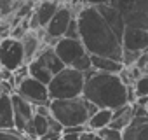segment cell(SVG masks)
<instances>
[{
  "label": "cell",
  "mask_w": 148,
  "mask_h": 140,
  "mask_svg": "<svg viewBox=\"0 0 148 140\" xmlns=\"http://www.w3.org/2000/svg\"><path fill=\"white\" fill-rule=\"evenodd\" d=\"M131 88L136 98H146L148 96V74H143L139 79H136V82Z\"/></svg>",
  "instance_id": "44dd1931"
},
{
  "label": "cell",
  "mask_w": 148,
  "mask_h": 140,
  "mask_svg": "<svg viewBox=\"0 0 148 140\" xmlns=\"http://www.w3.org/2000/svg\"><path fill=\"white\" fill-rule=\"evenodd\" d=\"M58 9H59V4L51 2V0H42V2H38L37 7L33 9V16L37 19L38 28H45L47 23L51 21V18L56 14Z\"/></svg>",
  "instance_id": "2e32d148"
},
{
  "label": "cell",
  "mask_w": 148,
  "mask_h": 140,
  "mask_svg": "<svg viewBox=\"0 0 148 140\" xmlns=\"http://www.w3.org/2000/svg\"><path fill=\"white\" fill-rule=\"evenodd\" d=\"M112 117H113V110H112V109H98V110L87 119L86 126H87V130H91V131H99V130L110 126Z\"/></svg>",
  "instance_id": "ffe728a7"
},
{
  "label": "cell",
  "mask_w": 148,
  "mask_h": 140,
  "mask_svg": "<svg viewBox=\"0 0 148 140\" xmlns=\"http://www.w3.org/2000/svg\"><path fill=\"white\" fill-rule=\"evenodd\" d=\"M136 67L141 70L143 74H148V51H145V53L141 54V58L136 61Z\"/></svg>",
  "instance_id": "d4e9b609"
},
{
  "label": "cell",
  "mask_w": 148,
  "mask_h": 140,
  "mask_svg": "<svg viewBox=\"0 0 148 140\" xmlns=\"http://www.w3.org/2000/svg\"><path fill=\"white\" fill-rule=\"evenodd\" d=\"M23 65H25V54H23L21 40L11 35L0 40V68H7L11 72H16Z\"/></svg>",
  "instance_id": "9c48e42d"
},
{
  "label": "cell",
  "mask_w": 148,
  "mask_h": 140,
  "mask_svg": "<svg viewBox=\"0 0 148 140\" xmlns=\"http://www.w3.org/2000/svg\"><path fill=\"white\" fill-rule=\"evenodd\" d=\"M112 0H84V4L86 6H92V7H96V6H103V4H110Z\"/></svg>",
  "instance_id": "4316f807"
},
{
  "label": "cell",
  "mask_w": 148,
  "mask_h": 140,
  "mask_svg": "<svg viewBox=\"0 0 148 140\" xmlns=\"http://www.w3.org/2000/svg\"><path fill=\"white\" fill-rule=\"evenodd\" d=\"M110 4L120 12L125 26L148 30V0H112Z\"/></svg>",
  "instance_id": "52a82bcc"
},
{
  "label": "cell",
  "mask_w": 148,
  "mask_h": 140,
  "mask_svg": "<svg viewBox=\"0 0 148 140\" xmlns=\"http://www.w3.org/2000/svg\"><path fill=\"white\" fill-rule=\"evenodd\" d=\"M122 140H148V116L132 117L131 124L122 130Z\"/></svg>",
  "instance_id": "5bb4252c"
},
{
  "label": "cell",
  "mask_w": 148,
  "mask_h": 140,
  "mask_svg": "<svg viewBox=\"0 0 148 140\" xmlns=\"http://www.w3.org/2000/svg\"><path fill=\"white\" fill-rule=\"evenodd\" d=\"M129 86L122 82L119 74L89 70L84 81L82 96L98 109H119L129 103Z\"/></svg>",
  "instance_id": "7a4b0ae2"
},
{
  "label": "cell",
  "mask_w": 148,
  "mask_h": 140,
  "mask_svg": "<svg viewBox=\"0 0 148 140\" xmlns=\"http://www.w3.org/2000/svg\"><path fill=\"white\" fill-rule=\"evenodd\" d=\"M103 140H122V131L113 130V128H103L98 131Z\"/></svg>",
  "instance_id": "7402d4cb"
},
{
  "label": "cell",
  "mask_w": 148,
  "mask_h": 140,
  "mask_svg": "<svg viewBox=\"0 0 148 140\" xmlns=\"http://www.w3.org/2000/svg\"><path fill=\"white\" fill-rule=\"evenodd\" d=\"M75 18L79 23L80 42L89 54L122 60V40L110 30L96 7L84 6Z\"/></svg>",
  "instance_id": "6da1fadb"
},
{
  "label": "cell",
  "mask_w": 148,
  "mask_h": 140,
  "mask_svg": "<svg viewBox=\"0 0 148 140\" xmlns=\"http://www.w3.org/2000/svg\"><path fill=\"white\" fill-rule=\"evenodd\" d=\"M86 74L79 72L75 68L64 67L59 74H56L51 82L47 84L49 98L51 100H64V98H77L82 96L84 91Z\"/></svg>",
  "instance_id": "277c9868"
},
{
  "label": "cell",
  "mask_w": 148,
  "mask_h": 140,
  "mask_svg": "<svg viewBox=\"0 0 148 140\" xmlns=\"http://www.w3.org/2000/svg\"><path fill=\"white\" fill-rule=\"evenodd\" d=\"M26 68H28L30 77H33L38 82L47 86L51 82V79L64 68V65L58 58L52 46H42L40 51L37 53V56L26 65Z\"/></svg>",
  "instance_id": "8992f818"
},
{
  "label": "cell",
  "mask_w": 148,
  "mask_h": 140,
  "mask_svg": "<svg viewBox=\"0 0 148 140\" xmlns=\"http://www.w3.org/2000/svg\"><path fill=\"white\" fill-rule=\"evenodd\" d=\"M21 46H23V54H25V65H28L35 56L37 53L40 51L42 47V39L38 37V30L33 32V30H28L21 39Z\"/></svg>",
  "instance_id": "9a60e30c"
},
{
  "label": "cell",
  "mask_w": 148,
  "mask_h": 140,
  "mask_svg": "<svg viewBox=\"0 0 148 140\" xmlns=\"http://www.w3.org/2000/svg\"><path fill=\"white\" fill-rule=\"evenodd\" d=\"M71 18H75V16H73V12H71V9L68 6H59V9L56 11V14L51 18V21L44 28L45 39L47 40H52V44H56L64 35V32H66Z\"/></svg>",
  "instance_id": "8fae6325"
},
{
  "label": "cell",
  "mask_w": 148,
  "mask_h": 140,
  "mask_svg": "<svg viewBox=\"0 0 148 140\" xmlns=\"http://www.w3.org/2000/svg\"><path fill=\"white\" fill-rule=\"evenodd\" d=\"M51 116L63 126H84L87 119L98 110L96 105L89 103L84 96L64 98V100H51L47 105Z\"/></svg>",
  "instance_id": "3957f363"
},
{
  "label": "cell",
  "mask_w": 148,
  "mask_h": 140,
  "mask_svg": "<svg viewBox=\"0 0 148 140\" xmlns=\"http://www.w3.org/2000/svg\"><path fill=\"white\" fill-rule=\"evenodd\" d=\"M79 140H103V138L99 137L98 131H91V130H87V131H84V133L80 135Z\"/></svg>",
  "instance_id": "484cf974"
},
{
  "label": "cell",
  "mask_w": 148,
  "mask_h": 140,
  "mask_svg": "<svg viewBox=\"0 0 148 140\" xmlns=\"http://www.w3.org/2000/svg\"><path fill=\"white\" fill-rule=\"evenodd\" d=\"M51 2H56V4H61V2H66V0H51Z\"/></svg>",
  "instance_id": "f1b7e54d"
},
{
  "label": "cell",
  "mask_w": 148,
  "mask_h": 140,
  "mask_svg": "<svg viewBox=\"0 0 148 140\" xmlns=\"http://www.w3.org/2000/svg\"><path fill=\"white\" fill-rule=\"evenodd\" d=\"M59 140H63V138H59Z\"/></svg>",
  "instance_id": "4dcf8cb0"
},
{
  "label": "cell",
  "mask_w": 148,
  "mask_h": 140,
  "mask_svg": "<svg viewBox=\"0 0 148 140\" xmlns=\"http://www.w3.org/2000/svg\"><path fill=\"white\" fill-rule=\"evenodd\" d=\"M0 130H14V112L11 95H0Z\"/></svg>",
  "instance_id": "d6986e66"
},
{
  "label": "cell",
  "mask_w": 148,
  "mask_h": 140,
  "mask_svg": "<svg viewBox=\"0 0 148 140\" xmlns=\"http://www.w3.org/2000/svg\"><path fill=\"white\" fill-rule=\"evenodd\" d=\"M14 91L19 96H23L26 102H30L32 105H35V107H38V105H49V102H51L47 86L42 84V82H38L37 79H33L30 76H26L25 79H21L16 84Z\"/></svg>",
  "instance_id": "30bf717a"
},
{
  "label": "cell",
  "mask_w": 148,
  "mask_h": 140,
  "mask_svg": "<svg viewBox=\"0 0 148 140\" xmlns=\"http://www.w3.org/2000/svg\"><path fill=\"white\" fill-rule=\"evenodd\" d=\"M145 109H146V116H148V102H146V105H145Z\"/></svg>",
  "instance_id": "f546056e"
},
{
  "label": "cell",
  "mask_w": 148,
  "mask_h": 140,
  "mask_svg": "<svg viewBox=\"0 0 148 140\" xmlns=\"http://www.w3.org/2000/svg\"><path fill=\"white\" fill-rule=\"evenodd\" d=\"M98 12L101 14V18L105 19V23L110 26V30L122 40V35H124V30H125V23L120 16V12L112 6V4H103V6H96Z\"/></svg>",
  "instance_id": "4fadbf2b"
},
{
  "label": "cell",
  "mask_w": 148,
  "mask_h": 140,
  "mask_svg": "<svg viewBox=\"0 0 148 140\" xmlns=\"http://www.w3.org/2000/svg\"><path fill=\"white\" fill-rule=\"evenodd\" d=\"M11 102H12V112H14V130L21 135H25L30 140H37L35 138V130H33L35 105L26 102L16 91L11 95Z\"/></svg>",
  "instance_id": "ba28073f"
},
{
  "label": "cell",
  "mask_w": 148,
  "mask_h": 140,
  "mask_svg": "<svg viewBox=\"0 0 148 140\" xmlns=\"http://www.w3.org/2000/svg\"><path fill=\"white\" fill-rule=\"evenodd\" d=\"M82 133H61V138L63 140H79Z\"/></svg>",
  "instance_id": "83f0119b"
},
{
  "label": "cell",
  "mask_w": 148,
  "mask_h": 140,
  "mask_svg": "<svg viewBox=\"0 0 148 140\" xmlns=\"http://www.w3.org/2000/svg\"><path fill=\"white\" fill-rule=\"evenodd\" d=\"M52 47H54L58 58L61 60V63L64 67L75 68V70H79V72H82V74H87L89 70H92V67H91V54L86 51V47L80 42V39L61 37Z\"/></svg>",
  "instance_id": "5b68a950"
},
{
  "label": "cell",
  "mask_w": 148,
  "mask_h": 140,
  "mask_svg": "<svg viewBox=\"0 0 148 140\" xmlns=\"http://www.w3.org/2000/svg\"><path fill=\"white\" fill-rule=\"evenodd\" d=\"M0 140H30L16 130H0Z\"/></svg>",
  "instance_id": "603a6c76"
},
{
  "label": "cell",
  "mask_w": 148,
  "mask_h": 140,
  "mask_svg": "<svg viewBox=\"0 0 148 140\" xmlns=\"http://www.w3.org/2000/svg\"><path fill=\"white\" fill-rule=\"evenodd\" d=\"M63 37H66V39H80L79 37V23H77V18H71V21H70V25H68V28H66V32H64Z\"/></svg>",
  "instance_id": "cb8c5ba5"
},
{
  "label": "cell",
  "mask_w": 148,
  "mask_h": 140,
  "mask_svg": "<svg viewBox=\"0 0 148 140\" xmlns=\"http://www.w3.org/2000/svg\"><path fill=\"white\" fill-rule=\"evenodd\" d=\"M91 67L96 72H106V74H120L124 70L122 61L106 56H94V54H91Z\"/></svg>",
  "instance_id": "e0dca14e"
},
{
  "label": "cell",
  "mask_w": 148,
  "mask_h": 140,
  "mask_svg": "<svg viewBox=\"0 0 148 140\" xmlns=\"http://www.w3.org/2000/svg\"><path fill=\"white\" fill-rule=\"evenodd\" d=\"M132 117H134L132 103H125V105H122V107H119V109L113 110V117H112V123H110L108 128H113V130L122 131L125 126L131 124Z\"/></svg>",
  "instance_id": "ac0fdd59"
},
{
  "label": "cell",
  "mask_w": 148,
  "mask_h": 140,
  "mask_svg": "<svg viewBox=\"0 0 148 140\" xmlns=\"http://www.w3.org/2000/svg\"><path fill=\"white\" fill-rule=\"evenodd\" d=\"M122 49L131 53H139V54L148 51V30L125 26L122 35Z\"/></svg>",
  "instance_id": "7c38bea8"
}]
</instances>
